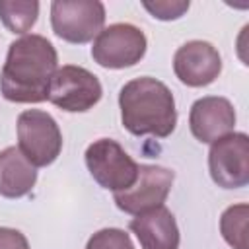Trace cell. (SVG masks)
Segmentation results:
<instances>
[{"label":"cell","mask_w":249,"mask_h":249,"mask_svg":"<svg viewBox=\"0 0 249 249\" xmlns=\"http://www.w3.org/2000/svg\"><path fill=\"white\" fill-rule=\"evenodd\" d=\"M56 68L58 54L53 43L37 33L23 35L10 43L0 72V93L12 103H43Z\"/></svg>","instance_id":"6da1fadb"},{"label":"cell","mask_w":249,"mask_h":249,"mask_svg":"<svg viewBox=\"0 0 249 249\" xmlns=\"http://www.w3.org/2000/svg\"><path fill=\"white\" fill-rule=\"evenodd\" d=\"M121 123L134 136L167 138L177 124V109L171 89L150 76L126 82L119 91Z\"/></svg>","instance_id":"7a4b0ae2"},{"label":"cell","mask_w":249,"mask_h":249,"mask_svg":"<svg viewBox=\"0 0 249 249\" xmlns=\"http://www.w3.org/2000/svg\"><path fill=\"white\" fill-rule=\"evenodd\" d=\"M18 148L35 167L51 165L62 150L58 123L41 109H27L18 117Z\"/></svg>","instance_id":"3957f363"},{"label":"cell","mask_w":249,"mask_h":249,"mask_svg":"<svg viewBox=\"0 0 249 249\" xmlns=\"http://www.w3.org/2000/svg\"><path fill=\"white\" fill-rule=\"evenodd\" d=\"M84 158L93 181L107 191H126L138 177V163L111 138L93 140L86 148Z\"/></svg>","instance_id":"277c9868"},{"label":"cell","mask_w":249,"mask_h":249,"mask_svg":"<svg viewBox=\"0 0 249 249\" xmlns=\"http://www.w3.org/2000/svg\"><path fill=\"white\" fill-rule=\"evenodd\" d=\"M103 23L105 6L99 0H54L51 4V27L66 43H89L101 33Z\"/></svg>","instance_id":"5b68a950"},{"label":"cell","mask_w":249,"mask_h":249,"mask_svg":"<svg viewBox=\"0 0 249 249\" xmlns=\"http://www.w3.org/2000/svg\"><path fill=\"white\" fill-rule=\"evenodd\" d=\"M103 95L101 82L84 66L64 64L56 68L49 84V101L68 113H86L93 109Z\"/></svg>","instance_id":"8992f818"},{"label":"cell","mask_w":249,"mask_h":249,"mask_svg":"<svg viewBox=\"0 0 249 249\" xmlns=\"http://www.w3.org/2000/svg\"><path fill=\"white\" fill-rule=\"evenodd\" d=\"M148 49L146 35L132 23H111L101 29L91 47V58L109 70H121L138 64Z\"/></svg>","instance_id":"52a82bcc"},{"label":"cell","mask_w":249,"mask_h":249,"mask_svg":"<svg viewBox=\"0 0 249 249\" xmlns=\"http://www.w3.org/2000/svg\"><path fill=\"white\" fill-rule=\"evenodd\" d=\"M208 171L222 189H241L249 183V136L231 132L212 142L208 152Z\"/></svg>","instance_id":"ba28073f"},{"label":"cell","mask_w":249,"mask_h":249,"mask_svg":"<svg viewBox=\"0 0 249 249\" xmlns=\"http://www.w3.org/2000/svg\"><path fill=\"white\" fill-rule=\"evenodd\" d=\"M175 181V173L161 165L142 163L138 165L136 181L121 193H113L115 204L119 210L138 216L146 210L163 206L171 187Z\"/></svg>","instance_id":"9c48e42d"},{"label":"cell","mask_w":249,"mask_h":249,"mask_svg":"<svg viewBox=\"0 0 249 249\" xmlns=\"http://www.w3.org/2000/svg\"><path fill=\"white\" fill-rule=\"evenodd\" d=\"M173 72L189 88L210 86L222 72V56L208 41H187L173 54Z\"/></svg>","instance_id":"30bf717a"},{"label":"cell","mask_w":249,"mask_h":249,"mask_svg":"<svg viewBox=\"0 0 249 249\" xmlns=\"http://www.w3.org/2000/svg\"><path fill=\"white\" fill-rule=\"evenodd\" d=\"M235 109L230 99L220 95H206L196 99L189 111V128L202 144H212L233 132Z\"/></svg>","instance_id":"8fae6325"},{"label":"cell","mask_w":249,"mask_h":249,"mask_svg":"<svg viewBox=\"0 0 249 249\" xmlns=\"http://www.w3.org/2000/svg\"><path fill=\"white\" fill-rule=\"evenodd\" d=\"M142 249H179V228L169 208L158 206L134 216L128 224Z\"/></svg>","instance_id":"7c38bea8"},{"label":"cell","mask_w":249,"mask_h":249,"mask_svg":"<svg viewBox=\"0 0 249 249\" xmlns=\"http://www.w3.org/2000/svg\"><path fill=\"white\" fill-rule=\"evenodd\" d=\"M37 183V167L31 165L16 146L0 152V196L21 198Z\"/></svg>","instance_id":"4fadbf2b"},{"label":"cell","mask_w":249,"mask_h":249,"mask_svg":"<svg viewBox=\"0 0 249 249\" xmlns=\"http://www.w3.org/2000/svg\"><path fill=\"white\" fill-rule=\"evenodd\" d=\"M39 18L37 0H0V21L14 35H25Z\"/></svg>","instance_id":"5bb4252c"},{"label":"cell","mask_w":249,"mask_h":249,"mask_svg":"<svg viewBox=\"0 0 249 249\" xmlns=\"http://www.w3.org/2000/svg\"><path fill=\"white\" fill-rule=\"evenodd\" d=\"M247 218L249 204L239 202L228 206L220 216V233L233 249H247Z\"/></svg>","instance_id":"9a60e30c"},{"label":"cell","mask_w":249,"mask_h":249,"mask_svg":"<svg viewBox=\"0 0 249 249\" xmlns=\"http://www.w3.org/2000/svg\"><path fill=\"white\" fill-rule=\"evenodd\" d=\"M86 249H134V243L124 230L103 228L88 239Z\"/></svg>","instance_id":"2e32d148"},{"label":"cell","mask_w":249,"mask_h":249,"mask_svg":"<svg viewBox=\"0 0 249 249\" xmlns=\"http://www.w3.org/2000/svg\"><path fill=\"white\" fill-rule=\"evenodd\" d=\"M144 10L152 14V18L161 21L179 19L189 10V0H156V2H142Z\"/></svg>","instance_id":"e0dca14e"},{"label":"cell","mask_w":249,"mask_h":249,"mask_svg":"<svg viewBox=\"0 0 249 249\" xmlns=\"http://www.w3.org/2000/svg\"><path fill=\"white\" fill-rule=\"evenodd\" d=\"M0 249H29V241L19 230L0 228Z\"/></svg>","instance_id":"ac0fdd59"}]
</instances>
